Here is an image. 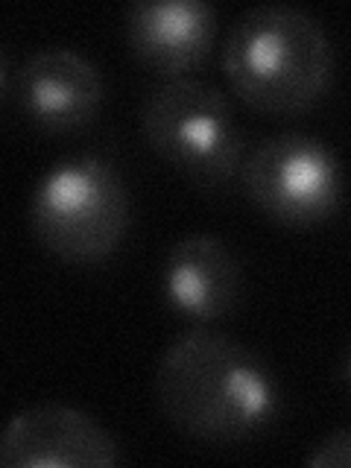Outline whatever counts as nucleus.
I'll return each mask as SVG.
<instances>
[{
	"mask_svg": "<svg viewBox=\"0 0 351 468\" xmlns=\"http://www.w3.org/2000/svg\"><path fill=\"white\" fill-rule=\"evenodd\" d=\"M217 12L205 0H135L126 9V41L146 68L167 80L187 77L208 58Z\"/></svg>",
	"mask_w": 351,
	"mask_h": 468,
	"instance_id": "nucleus-8",
	"label": "nucleus"
},
{
	"mask_svg": "<svg viewBox=\"0 0 351 468\" xmlns=\"http://www.w3.org/2000/svg\"><path fill=\"white\" fill-rule=\"evenodd\" d=\"M307 465L314 468H328V465H351V428H340L328 433L314 451L304 457Z\"/></svg>",
	"mask_w": 351,
	"mask_h": 468,
	"instance_id": "nucleus-10",
	"label": "nucleus"
},
{
	"mask_svg": "<svg viewBox=\"0 0 351 468\" xmlns=\"http://www.w3.org/2000/svg\"><path fill=\"white\" fill-rule=\"evenodd\" d=\"M246 197L284 226H316L343 202V167L334 150L304 132L263 141L240 167Z\"/></svg>",
	"mask_w": 351,
	"mask_h": 468,
	"instance_id": "nucleus-5",
	"label": "nucleus"
},
{
	"mask_svg": "<svg viewBox=\"0 0 351 468\" xmlns=\"http://www.w3.org/2000/svg\"><path fill=\"white\" fill-rule=\"evenodd\" d=\"M155 401L176 431L234 445L272 428L282 413V384L255 348L211 328H194L161 355Z\"/></svg>",
	"mask_w": 351,
	"mask_h": 468,
	"instance_id": "nucleus-1",
	"label": "nucleus"
},
{
	"mask_svg": "<svg viewBox=\"0 0 351 468\" xmlns=\"http://www.w3.org/2000/svg\"><path fill=\"white\" fill-rule=\"evenodd\" d=\"M161 292L179 316L214 322L240 302L243 272L231 249L211 234L176 240L161 263Z\"/></svg>",
	"mask_w": 351,
	"mask_h": 468,
	"instance_id": "nucleus-9",
	"label": "nucleus"
},
{
	"mask_svg": "<svg viewBox=\"0 0 351 468\" xmlns=\"http://www.w3.org/2000/svg\"><path fill=\"white\" fill-rule=\"evenodd\" d=\"M38 243L70 263H100L123 243L129 194L112 161L80 153L41 176L29 202Z\"/></svg>",
	"mask_w": 351,
	"mask_h": 468,
	"instance_id": "nucleus-3",
	"label": "nucleus"
},
{
	"mask_svg": "<svg viewBox=\"0 0 351 468\" xmlns=\"http://www.w3.org/2000/svg\"><path fill=\"white\" fill-rule=\"evenodd\" d=\"M21 114L44 132H77L97 121L106 85L94 62L70 48L29 53L15 70L12 91Z\"/></svg>",
	"mask_w": 351,
	"mask_h": 468,
	"instance_id": "nucleus-7",
	"label": "nucleus"
},
{
	"mask_svg": "<svg viewBox=\"0 0 351 468\" xmlns=\"http://www.w3.org/2000/svg\"><path fill=\"white\" fill-rule=\"evenodd\" d=\"M343 380H346V387L351 389V346L346 348V357H343Z\"/></svg>",
	"mask_w": 351,
	"mask_h": 468,
	"instance_id": "nucleus-11",
	"label": "nucleus"
},
{
	"mask_svg": "<svg viewBox=\"0 0 351 468\" xmlns=\"http://www.w3.org/2000/svg\"><path fill=\"white\" fill-rule=\"evenodd\" d=\"M141 129L153 150L199 187H223L243 167L246 141L219 88L176 77L144 100Z\"/></svg>",
	"mask_w": 351,
	"mask_h": 468,
	"instance_id": "nucleus-4",
	"label": "nucleus"
},
{
	"mask_svg": "<svg viewBox=\"0 0 351 468\" xmlns=\"http://www.w3.org/2000/svg\"><path fill=\"white\" fill-rule=\"evenodd\" d=\"M223 70L249 109L278 117L302 114L328 91L334 48L311 12L290 4H261L231 24Z\"/></svg>",
	"mask_w": 351,
	"mask_h": 468,
	"instance_id": "nucleus-2",
	"label": "nucleus"
},
{
	"mask_svg": "<svg viewBox=\"0 0 351 468\" xmlns=\"http://www.w3.org/2000/svg\"><path fill=\"white\" fill-rule=\"evenodd\" d=\"M9 468H109L121 463L117 439L82 410L44 401L15 413L0 436Z\"/></svg>",
	"mask_w": 351,
	"mask_h": 468,
	"instance_id": "nucleus-6",
	"label": "nucleus"
}]
</instances>
